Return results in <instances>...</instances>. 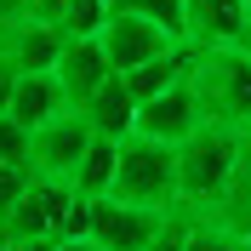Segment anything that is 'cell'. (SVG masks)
<instances>
[{
    "instance_id": "7a4b0ae2",
    "label": "cell",
    "mask_w": 251,
    "mask_h": 251,
    "mask_svg": "<svg viewBox=\"0 0 251 251\" xmlns=\"http://www.w3.org/2000/svg\"><path fill=\"white\" fill-rule=\"evenodd\" d=\"M194 92L205 126L251 137V46H194Z\"/></svg>"
},
{
    "instance_id": "484cf974",
    "label": "cell",
    "mask_w": 251,
    "mask_h": 251,
    "mask_svg": "<svg viewBox=\"0 0 251 251\" xmlns=\"http://www.w3.org/2000/svg\"><path fill=\"white\" fill-rule=\"evenodd\" d=\"M6 251H12V240H6Z\"/></svg>"
},
{
    "instance_id": "6da1fadb",
    "label": "cell",
    "mask_w": 251,
    "mask_h": 251,
    "mask_svg": "<svg viewBox=\"0 0 251 251\" xmlns=\"http://www.w3.org/2000/svg\"><path fill=\"white\" fill-rule=\"evenodd\" d=\"M240 149H246V137L223 131V126H200L188 143H177V211L183 217L217 211V200L234 183Z\"/></svg>"
},
{
    "instance_id": "e0dca14e",
    "label": "cell",
    "mask_w": 251,
    "mask_h": 251,
    "mask_svg": "<svg viewBox=\"0 0 251 251\" xmlns=\"http://www.w3.org/2000/svg\"><path fill=\"white\" fill-rule=\"evenodd\" d=\"M188 251H251V240L217 217H188Z\"/></svg>"
},
{
    "instance_id": "2e32d148",
    "label": "cell",
    "mask_w": 251,
    "mask_h": 251,
    "mask_svg": "<svg viewBox=\"0 0 251 251\" xmlns=\"http://www.w3.org/2000/svg\"><path fill=\"white\" fill-rule=\"evenodd\" d=\"M109 12L149 17V23H160V29H172L177 40H188V6L183 0H109Z\"/></svg>"
},
{
    "instance_id": "5b68a950",
    "label": "cell",
    "mask_w": 251,
    "mask_h": 251,
    "mask_svg": "<svg viewBox=\"0 0 251 251\" xmlns=\"http://www.w3.org/2000/svg\"><path fill=\"white\" fill-rule=\"evenodd\" d=\"M172 217L177 211H154V205H131V200H114V194H97L92 200V240L103 251H143V246H154V234Z\"/></svg>"
},
{
    "instance_id": "7c38bea8",
    "label": "cell",
    "mask_w": 251,
    "mask_h": 251,
    "mask_svg": "<svg viewBox=\"0 0 251 251\" xmlns=\"http://www.w3.org/2000/svg\"><path fill=\"white\" fill-rule=\"evenodd\" d=\"M57 80H63V92H69V109H80L103 80H114V63H109V51H103V40H97V34L92 40H63Z\"/></svg>"
},
{
    "instance_id": "ffe728a7",
    "label": "cell",
    "mask_w": 251,
    "mask_h": 251,
    "mask_svg": "<svg viewBox=\"0 0 251 251\" xmlns=\"http://www.w3.org/2000/svg\"><path fill=\"white\" fill-rule=\"evenodd\" d=\"M29 149H34V131L12 114H0V160H23L29 166Z\"/></svg>"
},
{
    "instance_id": "3957f363",
    "label": "cell",
    "mask_w": 251,
    "mask_h": 251,
    "mask_svg": "<svg viewBox=\"0 0 251 251\" xmlns=\"http://www.w3.org/2000/svg\"><path fill=\"white\" fill-rule=\"evenodd\" d=\"M109 194L131 205H154V211H177V149L131 131L120 143V172H114Z\"/></svg>"
},
{
    "instance_id": "30bf717a",
    "label": "cell",
    "mask_w": 251,
    "mask_h": 251,
    "mask_svg": "<svg viewBox=\"0 0 251 251\" xmlns=\"http://www.w3.org/2000/svg\"><path fill=\"white\" fill-rule=\"evenodd\" d=\"M63 40H69V34H63L57 23H34V17L0 23V51L17 63V75H23V69H57Z\"/></svg>"
},
{
    "instance_id": "52a82bcc",
    "label": "cell",
    "mask_w": 251,
    "mask_h": 251,
    "mask_svg": "<svg viewBox=\"0 0 251 251\" xmlns=\"http://www.w3.org/2000/svg\"><path fill=\"white\" fill-rule=\"evenodd\" d=\"M80 188L75 183H51V177H34L29 194L6 211V240H63V217L75 205Z\"/></svg>"
},
{
    "instance_id": "7402d4cb",
    "label": "cell",
    "mask_w": 251,
    "mask_h": 251,
    "mask_svg": "<svg viewBox=\"0 0 251 251\" xmlns=\"http://www.w3.org/2000/svg\"><path fill=\"white\" fill-rule=\"evenodd\" d=\"M12 251H57V240H12Z\"/></svg>"
},
{
    "instance_id": "277c9868",
    "label": "cell",
    "mask_w": 251,
    "mask_h": 251,
    "mask_svg": "<svg viewBox=\"0 0 251 251\" xmlns=\"http://www.w3.org/2000/svg\"><path fill=\"white\" fill-rule=\"evenodd\" d=\"M92 120L80 109H63L57 120L34 126V149H29V172L34 177H51V183H75L80 177V160L92 149Z\"/></svg>"
},
{
    "instance_id": "d6986e66",
    "label": "cell",
    "mask_w": 251,
    "mask_h": 251,
    "mask_svg": "<svg viewBox=\"0 0 251 251\" xmlns=\"http://www.w3.org/2000/svg\"><path fill=\"white\" fill-rule=\"evenodd\" d=\"M29 183H34V172L23 166V160H0V217L29 194Z\"/></svg>"
},
{
    "instance_id": "d4e9b609",
    "label": "cell",
    "mask_w": 251,
    "mask_h": 251,
    "mask_svg": "<svg viewBox=\"0 0 251 251\" xmlns=\"http://www.w3.org/2000/svg\"><path fill=\"white\" fill-rule=\"evenodd\" d=\"M0 228H6V217H0Z\"/></svg>"
},
{
    "instance_id": "9c48e42d",
    "label": "cell",
    "mask_w": 251,
    "mask_h": 251,
    "mask_svg": "<svg viewBox=\"0 0 251 251\" xmlns=\"http://www.w3.org/2000/svg\"><path fill=\"white\" fill-rule=\"evenodd\" d=\"M188 46H251V0H183Z\"/></svg>"
},
{
    "instance_id": "4fadbf2b",
    "label": "cell",
    "mask_w": 251,
    "mask_h": 251,
    "mask_svg": "<svg viewBox=\"0 0 251 251\" xmlns=\"http://www.w3.org/2000/svg\"><path fill=\"white\" fill-rule=\"evenodd\" d=\"M80 114L92 120L97 137H120V143H126L131 131H137V97L126 92V80H120V75L103 80V86H97V92L80 103Z\"/></svg>"
},
{
    "instance_id": "44dd1931",
    "label": "cell",
    "mask_w": 251,
    "mask_h": 251,
    "mask_svg": "<svg viewBox=\"0 0 251 251\" xmlns=\"http://www.w3.org/2000/svg\"><path fill=\"white\" fill-rule=\"evenodd\" d=\"M143 251H188V217L177 211V217L154 234V246H143Z\"/></svg>"
},
{
    "instance_id": "ac0fdd59",
    "label": "cell",
    "mask_w": 251,
    "mask_h": 251,
    "mask_svg": "<svg viewBox=\"0 0 251 251\" xmlns=\"http://www.w3.org/2000/svg\"><path fill=\"white\" fill-rule=\"evenodd\" d=\"M103 23H109V0H69L57 29L69 40H92V34H103Z\"/></svg>"
},
{
    "instance_id": "9a60e30c",
    "label": "cell",
    "mask_w": 251,
    "mask_h": 251,
    "mask_svg": "<svg viewBox=\"0 0 251 251\" xmlns=\"http://www.w3.org/2000/svg\"><path fill=\"white\" fill-rule=\"evenodd\" d=\"M114 172H120V137H92V149H86V160H80L75 188L97 200V194L114 188Z\"/></svg>"
},
{
    "instance_id": "8fae6325",
    "label": "cell",
    "mask_w": 251,
    "mask_h": 251,
    "mask_svg": "<svg viewBox=\"0 0 251 251\" xmlns=\"http://www.w3.org/2000/svg\"><path fill=\"white\" fill-rule=\"evenodd\" d=\"M63 109H69V92H63L57 69H23L17 86H12V97H6V114L23 120L29 131H34V126H46V120H57Z\"/></svg>"
},
{
    "instance_id": "cb8c5ba5",
    "label": "cell",
    "mask_w": 251,
    "mask_h": 251,
    "mask_svg": "<svg viewBox=\"0 0 251 251\" xmlns=\"http://www.w3.org/2000/svg\"><path fill=\"white\" fill-rule=\"evenodd\" d=\"M0 251H6V228H0Z\"/></svg>"
},
{
    "instance_id": "8992f818",
    "label": "cell",
    "mask_w": 251,
    "mask_h": 251,
    "mask_svg": "<svg viewBox=\"0 0 251 251\" xmlns=\"http://www.w3.org/2000/svg\"><path fill=\"white\" fill-rule=\"evenodd\" d=\"M103 51H109L114 75H126V69H143V63L166 57V51L188 46V40H177L172 29H160V23H149V17H131V12H109V23H103Z\"/></svg>"
},
{
    "instance_id": "ba28073f",
    "label": "cell",
    "mask_w": 251,
    "mask_h": 251,
    "mask_svg": "<svg viewBox=\"0 0 251 251\" xmlns=\"http://www.w3.org/2000/svg\"><path fill=\"white\" fill-rule=\"evenodd\" d=\"M205 126V109H200V92H194V80H177L172 92L149 97L137 103V131L143 137H160V143H188L194 131Z\"/></svg>"
},
{
    "instance_id": "603a6c76",
    "label": "cell",
    "mask_w": 251,
    "mask_h": 251,
    "mask_svg": "<svg viewBox=\"0 0 251 251\" xmlns=\"http://www.w3.org/2000/svg\"><path fill=\"white\" fill-rule=\"evenodd\" d=\"M57 251H103V246H97V240L86 234V240H57Z\"/></svg>"
},
{
    "instance_id": "5bb4252c",
    "label": "cell",
    "mask_w": 251,
    "mask_h": 251,
    "mask_svg": "<svg viewBox=\"0 0 251 251\" xmlns=\"http://www.w3.org/2000/svg\"><path fill=\"white\" fill-rule=\"evenodd\" d=\"M205 217L228 223L234 234H246V240H251V137H246V149H240V166H234V183H228V194H223L217 211H205Z\"/></svg>"
}]
</instances>
